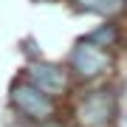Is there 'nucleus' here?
<instances>
[{
	"instance_id": "f257e3e1",
	"label": "nucleus",
	"mask_w": 127,
	"mask_h": 127,
	"mask_svg": "<svg viewBox=\"0 0 127 127\" xmlns=\"http://www.w3.org/2000/svg\"><path fill=\"white\" fill-rule=\"evenodd\" d=\"M76 122L82 127H113V122H116V93L110 88L91 91L76 107Z\"/></svg>"
},
{
	"instance_id": "f03ea898",
	"label": "nucleus",
	"mask_w": 127,
	"mask_h": 127,
	"mask_svg": "<svg viewBox=\"0 0 127 127\" xmlns=\"http://www.w3.org/2000/svg\"><path fill=\"white\" fill-rule=\"evenodd\" d=\"M110 65H113V57H110L107 48L96 45L85 37V40H79L76 45L71 51V68L76 73L79 79H96L102 76V73L110 71Z\"/></svg>"
},
{
	"instance_id": "7ed1b4c3",
	"label": "nucleus",
	"mask_w": 127,
	"mask_h": 127,
	"mask_svg": "<svg viewBox=\"0 0 127 127\" xmlns=\"http://www.w3.org/2000/svg\"><path fill=\"white\" fill-rule=\"evenodd\" d=\"M11 99H14L20 113L34 119V122H42V119H48L54 113V99H51L45 91H40L34 82H20V85L14 88Z\"/></svg>"
},
{
	"instance_id": "20e7f679",
	"label": "nucleus",
	"mask_w": 127,
	"mask_h": 127,
	"mask_svg": "<svg viewBox=\"0 0 127 127\" xmlns=\"http://www.w3.org/2000/svg\"><path fill=\"white\" fill-rule=\"evenodd\" d=\"M28 82H34L40 91H45L48 96H57L68 88V73H65L59 65H51V62H37L31 65L28 71Z\"/></svg>"
},
{
	"instance_id": "39448f33",
	"label": "nucleus",
	"mask_w": 127,
	"mask_h": 127,
	"mask_svg": "<svg viewBox=\"0 0 127 127\" xmlns=\"http://www.w3.org/2000/svg\"><path fill=\"white\" fill-rule=\"evenodd\" d=\"M79 11H91L99 17H113L127 6V0H73Z\"/></svg>"
},
{
	"instance_id": "423d86ee",
	"label": "nucleus",
	"mask_w": 127,
	"mask_h": 127,
	"mask_svg": "<svg viewBox=\"0 0 127 127\" xmlns=\"http://www.w3.org/2000/svg\"><path fill=\"white\" fill-rule=\"evenodd\" d=\"M88 40L110 51V48L119 42V28H116L113 23H104V26H99V28H96V31H91V34H88Z\"/></svg>"
}]
</instances>
